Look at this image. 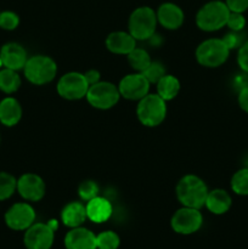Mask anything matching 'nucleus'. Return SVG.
Here are the masks:
<instances>
[{
  "label": "nucleus",
  "instance_id": "11",
  "mask_svg": "<svg viewBox=\"0 0 248 249\" xmlns=\"http://www.w3.org/2000/svg\"><path fill=\"white\" fill-rule=\"evenodd\" d=\"M55 231L48 223H34L24 231L23 243L26 249H50L53 245Z\"/></svg>",
  "mask_w": 248,
  "mask_h": 249
},
{
  "label": "nucleus",
  "instance_id": "9",
  "mask_svg": "<svg viewBox=\"0 0 248 249\" xmlns=\"http://www.w3.org/2000/svg\"><path fill=\"white\" fill-rule=\"evenodd\" d=\"M203 216L199 209L182 207L177 209L172 216L170 226L173 230L180 235H191L197 232L202 228Z\"/></svg>",
  "mask_w": 248,
  "mask_h": 249
},
{
  "label": "nucleus",
  "instance_id": "37",
  "mask_svg": "<svg viewBox=\"0 0 248 249\" xmlns=\"http://www.w3.org/2000/svg\"><path fill=\"white\" fill-rule=\"evenodd\" d=\"M48 225L50 226L51 229H53V231H56L57 230V228H58V224H57V220H55V219H53V220H50V221H48Z\"/></svg>",
  "mask_w": 248,
  "mask_h": 249
},
{
  "label": "nucleus",
  "instance_id": "20",
  "mask_svg": "<svg viewBox=\"0 0 248 249\" xmlns=\"http://www.w3.org/2000/svg\"><path fill=\"white\" fill-rule=\"evenodd\" d=\"M204 206L211 213L215 215H221L229 212L232 206V198L230 194L223 189H214L208 192Z\"/></svg>",
  "mask_w": 248,
  "mask_h": 249
},
{
  "label": "nucleus",
  "instance_id": "28",
  "mask_svg": "<svg viewBox=\"0 0 248 249\" xmlns=\"http://www.w3.org/2000/svg\"><path fill=\"white\" fill-rule=\"evenodd\" d=\"M142 74L145 75L146 79L150 82V84L151 83H153V84H157V83L159 82L160 78L164 77L167 73H165V68L163 67L162 63L152 61V62H151V65L148 66L145 71H143Z\"/></svg>",
  "mask_w": 248,
  "mask_h": 249
},
{
  "label": "nucleus",
  "instance_id": "24",
  "mask_svg": "<svg viewBox=\"0 0 248 249\" xmlns=\"http://www.w3.org/2000/svg\"><path fill=\"white\" fill-rule=\"evenodd\" d=\"M128 62L131 66V68L142 73L151 65L152 60H151V56L148 55L147 51L140 48H135L131 53H128Z\"/></svg>",
  "mask_w": 248,
  "mask_h": 249
},
{
  "label": "nucleus",
  "instance_id": "8",
  "mask_svg": "<svg viewBox=\"0 0 248 249\" xmlns=\"http://www.w3.org/2000/svg\"><path fill=\"white\" fill-rule=\"evenodd\" d=\"M89 87L83 73L68 72L58 79L56 88L61 97L73 101L87 96Z\"/></svg>",
  "mask_w": 248,
  "mask_h": 249
},
{
  "label": "nucleus",
  "instance_id": "21",
  "mask_svg": "<svg viewBox=\"0 0 248 249\" xmlns=\"http://www.w3.org/2000/svg\"><path fill=\"white\" fill-rule=\"evenodd\" d=\"M61 219L70 229L82 226L88 219L87 208L82 202H71L61 212Z\"/></svg>",
  "mask_w": 248,
  "mask_h": 249
},
{
  "label": "nucleus",
  "instance_id": "30",
  "mask_svg": "<svg viewBox=\"0 0 248 249\" xmlns=\"http://www.w3.org/2000/svg\"><path fill=\"white\" fill-rule=\"evenodd\" d=\"M19 24V17L14 11H0V28L15 31Z\"/></svg>",
  "mask_w": 248,
  "mask_h": 249
},
{
  "label": "nucleus",
  "instance_id": "15",
  "mask_svg": "<svg viewBox=\"0 0 248 249\" xmlns=\"http://www.w3.org/2000/svg\"><path fill=\"white\" fill-rule=\"evenodd\" d=\"M0 58L5 68H10L14 71L23 70L27 60V51L21 44L18 43H6L0 49Z\"/></svg>",
  "mask_w": 248,
  "mask_h": 249
},
{
  "label": "nucleus",
  "instance_id": "12",
  "mask_svg": "<svg viewBox=\"0 0 248 249\" xmlns=\"http://www.w3.org/2000/svg\"><path fill=\"white\" fill-rule=\"evenodd\" d=\"M118 90L121 96L131 101H139L148 94L150 90V82L146 79L142 73H131L125 75L119 82Z\"/></svg>",
  "mask_w": 248,
  "mask_h": 249
},
{
  "label": "nucleus",
  "instance_id": "25",
  "mask_svg": "<svg viewBox=\"0 0 248 249\" xmlns=\"http://www.w3.org/2000/svg\"><path fill=\"white\" fill-rule=\"evenodd\" d=\"M17 190V180L12 174L0 172V202L9 199Z\"/></svg>",
  "mask_w": 248,
  "mask_h": 249
},
{
  "label": "nucleus",
  "instance_id": "6",
  "mask_svg": "<svg viewBox=\"0 0 248 249\" xmlns=\"http://www.w3.org/2000/svg\"><path fill=\"white\" fill-rule=\"evenodd\" d=\"M230 49L226 46L223 39L211 38L202 41L196 49L197 62L203 67L216 68L228 61Z\"/></svg>",
  "mask_w": 248,
  "mask_h": 249
},
{
  "label": "nucleus",
  "instance_id": "19",
  "mask_svg": "<svg viewBox=\"0 0 248 249\" xmlns=\"http://www.w3.org/2000/svg\"><path fill=\"white\" fill-rule=\"evenodd\" d=\"M22 118V107L15 97L7 96L0 101V123L5 126L17 125Z\"/></svg>",
  "mask_w": 248,
  "mask_h": 249
},
{
  "label": "nucleus",
  "instance_id": "36",
  "mask_svg": "<svg viewBox=\"0 0 248 249\" xmlns=\"http://www.w3.org/2000/svg\"><path fill=\"white\" fill-rule=\"evenodd\" d=\"M84 77H85V79H87L88 84L94 85V84H96V83L100 82V77H101V75H100L99 71L90 70V71H88V72L84 73Z\"/></svg>",
  "mask_w": 248,
  "mask_h": 249
},
{
  "label": "nucleus",
  "instance_id": "26",
  "mask_svg": "<svg viewBox=\"0 0 248 249\" xmlns=\"http://www.w3.org/2000/svg\"><path fill=\"white\" fill-rule=\"evenodd\" d=\"M231 190L238 196H248V168H242L232 175Z\"/></svg>",
  "mask_w": 248,
  "mask_h": 249
},
{
  "label": "nucleus",
  "instance_id": "35",
  "mask_svg": "<svg viewBox=\"0 0 248 249\" xmlns=\"http://www.w3.org/2000/svg\"><path fill=\"white\" fill-rule=\"evenodd\" d=\"M237 102L240 108L246 113H248V85L240 89L237 95Z\"/></svg>",
  "mask_w": 248,
  "mask_h": 249
},
{
  "label": "nucleus",
  "instance_id": "33",
  "mask_svg": "<svg viewBox=\"0 0 248 249\" xmlns=\"http://www.w3.org/2000/svg\"><path fill=\"white\" fill-rule=\"evenodd\" d=\"M238 33H240V32L231 31V33H228L223 38L224 43L226 44V46H228L230 50H232V49H236V48H240V46L242 45V40H241V36Z\"/></svg>",
  "mask_w": 248,
  "mask_h": 249
},
{
  "label": "nucleus",
  "instance_id": "1",
  "mask_svg": "<svg viewBox=\"0 0 248 249\" xmlns=\"http://www.w3.org/2000/svg\"><path fill=\"white\" fill-rule=\"evenodd\" d=\"M206 182L197 175L187 174L179 180L177 185V197L184 207L201 209L208 195Z\"/></svg>",
  "mask_w": 248,
  "mask_h": 249
},
{
  "label": "nucleus",
  "instance_id": "31",
  "mask_svg": "<svg viewBox=\"0 0 248 249\" xmlns=\"http://www.w3.org/2000/svg\"><path fill=\"white\" fill-rule=\"evenodd\" d=\"M246 17L242 12H232L230 11L229 15L228 22H226V26L231 29L232 32H241L243 31V28L246 27Z\"/></svg>",
  "mask_w": 248,
  "mask_h": 249
},
{
  "label": "nucleus",
  "instance_id": "10",
  "mask_svg": "<svg viewBox=\"0 0 248 249\" xmlns=\"http://www.w3.org/2000/svg\"><path fill=\"white\" fill-rule=\"evenodd\" d=\"M5 224L14 231H26L35 221V211L26 202L15 203L7 209L4 215Z\"/></svg>",
  "mask_w": 248,
  "mask_h": 249
},
{
  "label": "nucleus",
  "instance_id": "13",
  "mask_svg": "<svg viewBox=\"0 0 248 249\" xmlns=\"http://www.w3.org/2000/svg\"><path fill=\"white\" fill-rule=\"evenodd\" d=\"M17 192L28 202H39L45 196V182L39 175L26 173L17 180Z\"/></svg>",
  "mask_w": 248,
  "mask_h": 249
},
{
  "label": "nucleus",
  "instance_id": "2",
  "mask_svg": "<svg viewBox=\"0 0 248 249\" xmlns=\"http://www.w3.org/2000/svg\"><path fill=\"white\" fill-rule=\"evenodd\" d=\"M230 10L225 1L212 0L204 4L196 15V24L201 31L215 32L226 26Z\"/></svg>",
  "mask_w": 248,
  "mask_h": 249
},
{
  "label": "nucleus",
  "instance_id": "29",
  "mask_svg": "<svg viewBox=\"0 0 248 249\" xmlns=\"http://www.w3.org/2000/svg\"><path fill=\"white\" fill-rule=\"evenodd\" d=\"M78 195H79L80 199L88 202L99 195V186L92 180H85L78 187Z\"/></svg>",
  "mask_w": 248,
  "mask_h": 249
},
{
  "label": "nucleus",
  "instance_id": "18",
  "mask_svg": "<svg viewBox=\"0 0 248 249\" xmlns=\"http://www.w3.org/2000/svg\"><path fill=\"white\" fill-rule=\"evenodd\" d=\"M87 216L92 223L101 224L108 220L112 215V204L108 199L96 196L87 202Z\"/></svg>",
  "mask_w": 248,
  "mask_h": 249
},
{
  "label": "nucleus",
  "instance_id": "5",
  "mask_svg": "<svg viewBox=\"0 0 248 249\" xmlns=\"http://www.w3.org/2000/svg\"><path fill=\"white\" fill-rule=\"evenodd\" d=\"M157 23V15L155 10L150 6H140L134 10L129 17V33L136 40H147L155 34Z\"/></svg>",
  "mask_w": 248,
  "mask_h": 249
},
{
  "label": "nucleus",
  "instance_id": "16",
  "mask_svg": "<svg viewBox=\"0 0 248 249\" xmlns=\"http://www.w3.org/2000/svg\"><path fill=\"white\" fill-rule=\"evenodd\" d=\"M66 249H97L96 236L89 229L73 228L65 236Z\"/></svg>",
  "mask_w": 248,
  "mask_h": 249
},
{
  "label": "nucleus",
  "instance_id": "34",
  "mask_svg": "<svg viewBox=\"0 0 248 249\" xmlns=\"http://www.w3.org/2000/svg\"><path fill=\"white\" fill-rule=\"evenodd\" d=\"M229 10L232 12H246L248 10V0H225Z\"/></svg>",
  "mask_w": 248,
  "mask_h": 249
},
{
  "label": "nucleus",
  "instance_id": "22",
  "mask_svg": "<svg viewBox=\"0 0 248 249\" xmlns=\"http://www.w3.org/2000/svg\"><path fill=\"white\" fill-rule=\"evenodd\" d=\"M180 91V82L177 77L172 74H165L157 83V94L164 101L175 99Z\"/></svg>",
  "mask_w": 248,
  "mask_h": 249
},
{
  "label": "nucleus",
  "instance_id": "32",
  "mask_svg": "<svg viewBox=\"0 0 248 249\" xmlns=\"http://www.w3.org/2000/svg\"><path fill=\"white\" fill-rule=\"evenodd\" d=\"M237 63L241 70L248 74V39L243 41L242 45L238 48Z\"/></svg>",
  "mask_w": 248,
  "mask_h": 249
},
{
  "label": "nucleus",
  "instance_id": "23",
  "mask_svg": "<svg viewBox=\"0 0 248 249\" xmlns=\"http://www.w3.org/2000/svg\"><path fill=\"white\" fill-rule=\"evenodd\" d=\"M21 87V77L17 71L10 68L0 70V90L5 94H14Z\"/></svg>",
  "mask_w": 248,
  "mask_h": 249
},
{
  "label": "nucleus",
  "instance_id": "27",
  "mask_svg": "<svg viewBox=\"0 0 248 249\" xmlns=\"http://www.w3.org/2000/svg\"><path fill=\"white\" fill-rule=\"evenodd\" d=\"M119 245L121 240L114 231H104L96 236L97 249H118Z\"/></svg>",
  "mask_w": 248,
  "mask_h": 249
},
{
  "label": "nucleus",
  "instance_id": "14",
  "mask_svg": "<svg viewBox=\"0 0 248 249\" xmlns=\"http://www.w3.org/2000/svg\"><path fill=\"white\" fill-rule=\"evenodd\" d=\"M158 23L165 29L175 31L184 23L185 15L181 7L174 2H163L156 11Z\"/></svg>",
  "mask_w": 248,
  "mask_h": 249
},
{
  "label": "nucleus",
  "instance_id": "7",
  "mask_svg": "<svg viewBox=\"0 0 248 249\" xmlns=\"http://www.w3.org/2000/svg\"><path fill=\"white\" fill-rule=\"evenodd\" d=\"M87 100L92 107L97 109H108L116 106L119 101L118 87L109 82H101L90 85L87 94Z\"/></svg>",
  "mask_w": 248,
  "mask_h": 249
},
{
  "label": "nucleus",
  "instance_id": "38",
  "mask_svg": "<svg viewBox=\"0 0 248 249\" xmlns=\"http://www.w3.org/2000/svg\"><path fill=\"white\" fill-rule=\"evenodd\" d=\"M2 67H4V65H2V61H1V58H0V70H1Z\"/></svg>",
  "mask_w": 248,
  "mask_h": 249
},
{
  "label": "nucleus",
  "instance_id": "4",
  "mask_svg": "<svg viewBox=\"0 0 248 249\" xmlns=\"http://www.w3.org/2000/svg\"><path fill=\"white\" fill-rule=\"evenodd\" d=\"M167 101L158 94H147L145 97L139 100L136 107V116L140 123L145 126H157L167 116Z\"/></svg>",
  "mask_w": 248,
  "mask_h": 249
},
{
  "label": "nucleus",
  "instance_id": "3",
  "mask_svg": "<svg viewBox=\"0 0 248 249\" xmlns=\"http://www.w3.org/2000/svg\"><path fill=\"white\" fill-rule=\"evenodd\" d=\"M23 72L29 83L34 85H44L55 79L57 65L49 56L34 55L27 60Z\"/></svg>",
  "mask_w": 248,
  "mask_h": 249
},
{
  "label": "nucleus",
  "instance_id": "17",
  "mask_svg": "<svg viewBox=\"0 0 248 249\" xmlns=\"http://www.w3.org/2000/svg\"><path fill=\"white\" fill-rule=\"evenodd\" d=\"M106 48L117 55H128L136 48V39L129 32H112L106 38Z\"/></svg>",
  "mask_w": 248,
  "mask_h": 249
}]
</instances>
